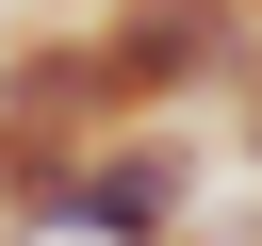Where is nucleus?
I'll return each instance as SVG.
<instances>
[{
  "label": "nucleus",
  "instance_id": "2",
  "mask_svg": "<svg viewBox=\"0 0 262 246\" xmlns=\"http://www.w3.org/2000/svg\"><path fill=\"white\" fill-rule=\"evenodd\" d=\"M98 16V49H115V82L147 98V115H246V82H262V33H246V0H82Z\"/></svg>",
  "mask_w": 262,
  "mask_h": 246
},
{
  "label": "nucleus",
  "instance_id": "3",
  "mask_svg": "<svg viewBox=\"0 0 262 246\" xmlns=\"http://www.w3.org/2000/svg\"><path fill=\"white\" fill-rule=\"evenodd\" d=\"M229 148H246V180H262V82H246V115H229Z\"/></svg>",
  "mask_w": 262,
  "mask_h": 246
},
{
  "label": "nucleus",
  "instance_id": "4",
  "mask_svg": "<svg viewBox=\"0 0 262 246\" xmlns=\"http://www.w3.org/2000/svg\"><path fill=\"white\" fill-rule=\"evenodd\" d=\"M246 33H262V0H246Z\"/></svg>",
  "mask_w": 262,
  "mask_h": 246
},
{
  "label": "nucleus",
  "instance_id": "1",
  "mask_svg": "<svg viewBox=\"0 0 262 246\" xmlns=\"http://www.w3.org/2000/svg\"><path fill=\"white\" fill-rule=\"evenodd\" d=\"M196 180H213L196 131L147 115V131H98V148H82V164H66L0 246H196Z\"/></svg>",
  "mask_w": 262,
  "mask_h": 246
}]
</instances>
